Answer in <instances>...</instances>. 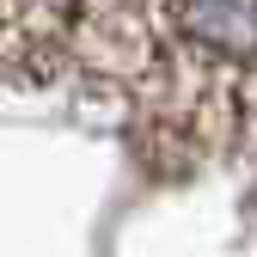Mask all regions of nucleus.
<instances>
[{
	"mask_svg": "<svg viewBox=\"0 0 257 257\" xmlns=\"http://www.w3.org/2000/svg\"><path fill=\"white\" fill-rule=\"evenodd\" d=\"M92 7L98 0H0V68L13 80L74 74Z\"/></svg>",
	"mask_w": 257,
	"mask_h": 257,
	"instance_id": "f257e3e1",
	"label": "nucleus"
},
{
	"mask_svg": "<svg viewBox=\"0 0 257 257\" xmlns=\"http://www.w3.org/2000/svg\"><path fill=\"white\" fill-rule=\"evenodd\" d=\"M239 135H245V153L257 166V61H251V80H245V110H239Z\"/></svg>",
	"mask_w": 257,
	"mask_h": 257,
	"instance_id": "f03ea898",
	"label": "nucleus"
}]
</instances>
